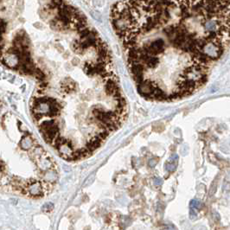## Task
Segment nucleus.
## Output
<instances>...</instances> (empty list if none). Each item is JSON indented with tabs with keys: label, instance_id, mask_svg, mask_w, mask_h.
<instances>
[{
	"label": "nucleus",
	"instance_id": "obj_11",
	"mask_svg": "<svg viewBox=\"0 0 230 230\" xmlns=\"http://www.w3.org/2000/svg\"><path fill=\"white\" fill-rule=\"evenodd\" d=\"M190 209L192 210H195V209H200L201 207V201L199 200H192L190 203Z\"/></svg>",
	"mask_w": 230,
	"mask_h": 230
},
{
	"label": "nucleus",
	"instance_id": "obj_12",
	"mask_svg": "<svg viewBox=\"0 0 230 230\" xmlns=\"http://www.w3.org/2000/svg\"><path fill=\"white\" fill-rule=\"evenodd\" d=\"M171 163H166V165H165V169L167 170L168 171H174L175 170H176V168H177V163H173L172 160H171Z\"/></svg>",
	"mask_w": 230,
	"mask_h": 230
},
{
	"label": "nucleus",
	"instance_id": "obj_17",
	"mask_svg": "<svg viewBox=\"0 0 230 230\" xmlns=\"http://www.w3.org/2000/svg\"><path fill=\"white\" fill-rule=\"evenodd\" d=\"M190 219H195V218H197V213L195 212V210H192V209H190Z\"/></svg>",
	"mask_w": 230,
	"mask_h": 230
},
{
	"label": "nucleus",
	"instance_id": "obj_9",
	"mask_svg": "<svg viewBox=\"0 0 230 230\" xmlns=\"http://www.w3.org/2000/svg\"><path fill=\"white\" fill-rule=\"evenodd\" d=\"M67 142V139H64V138H62V137H60V136H59L57 139L54 140V142L52 143V145L58 151L59 149L61 148L63 145H64V144H66Z\"/></svg>",
	"mask_w": 230,
	"mask_h": 230
},
{
	"label": "nucleus",
	"instance_id": "obj_7",
	"mask_svg": "<svg viewBox=\"0 0 230 230\" xmlns=\"http://www.w3.org/2000/svg\"><path fill=\"white\" fill-rule=\"evenodd\" d=\"M20 146L23 150L29 151L34 147V140L30 136H24L20 141Z\"/></svg>",
	"mask_w": 230,
	"mask_h": 230
},
{
	"label": "nucleus",
	"instance_id": "obj_10",
	"mask_svg": "<svg viewBox=\"0 0 230 230\" xmlns=\"http://www.w3.org/2000/svg\"><path fill=\"white\" fill-rule=\"evenodd\" d=\"M34 75L38 79L39 81H40V82H46V76H45V75L43 74V71H42L40 68H38V67H36L35 73H34Z\"/></svg>",
	"mask_w": 230,
	"mask_h": 230
},
{
	"label": "nucleus",
	"instance_id": "obj_13",
	"mask_svg": "<svg viewBox=\"0 0 230 230\" xmlns=\"http://www.w3.org/2000/svg\"><path fill=\"white\" fill-rule=\"evenodd\" d=\"M33 118H34V120H36L37 123H39L40 122V120H42L45 117V115H43L42 114V113H34V114H33Z\"/></svg>",
	"mask_w": 230,
	"mask_h": 230
},
{
	"label": "nucleus",
	"instance_id": "obj_3",
	"mask_svg": "<svg viewBox=\"0 0 230 230\" xmlns=\"http://www.w3.org/2000/svg\"><path fill=\"white\" fill-rule=\"evenodd\" d=\"M157 86L158 85L154 82H151V80H144L143 83L138 85V91L144 98L151 100Z\"/></svg>",
	"mask_w": 230,
	"mask_h": 230
},
{
	"label": "nucleus",
	"instance_id": "obj_5",
	"mask_svg": "<svg viewBox=\"0 0 230 230\" xmlns=\"http://www.w3.org/2000/svg\"><path fill=\"white\" fill-rule=\"evenodd\" d=\"M105 92L107 95H113L114 96L118 94H120L121 92L120 90V87L118 86L117 82H114L113 80L109 79L105 86Z\"/></svg>",
	"mask_w": 230,
	"mask_h": 230
},
{
	"label": "nucleus",
	"instance_id": "obj_16",
	"mask_svg": "<svg viewBox=\"0 0 230 230\" xmlns=\"http://www.w3.org/2000/svg\"><path fill=\"white\" fill-rule=\"evenodd\" d=\"M5 28H6V23H5V21L2 19L1 20V33H2V36H3V34L5 33Z\"/></svg>",
	"mask_w": 230,
	"mask_h": 230
},
{
	"label": "nucleus",
	"instance_id": "obj_15",
	"mask_svg": "<svg viewBox=\"0 0 230 230\" xmlns=\"http://www.w3.org/2000/svg\"><path fill=\"white\" fill-rule=\"evenodd\" d=\"M162 183H163V180H162L161 178H156L154 179V184H155L156 186H160Z\"/></svg>",
	"mask_w": 230,
	"mask_h": 230
},
{
	"label": "nucleus",
	"instance_id": "obj_14",
	"mask_svg": "<svg viewBox=\"0 0 230 230\" xmlns=\"http://www.w3.org/2000/svg\"><path fill=\"white\" fill-rule=\"evenodd\" d=\"M53 209H54V205L51 202H48L43 207V210L45 211V212H49V211L52 210Z\"/></svg>",
	"mask_w": 230,
	"mask_h": 230
},
{
	"label": "nucleus",
	"instance_id": "obj_18",
	"mask_svg": "<svg viewBox=\"0 0 230 230\" xmlns=\"http://www.w3.org/2000/svg\"><path fill=\"white\" fill-rule=\"evenodd\" d=\"M72 64L75 66H78L80 64V60L78 58H74L72 61Z\"/></svg>",
	"mask_w": 230,
	"mask_h": 230
},
{
	"label": "nucleus",
	"instance_id": "obj_1",
	"mask_svg": "<svg viewBox=\"0 0 230 230\" xmlns=\"http://www.w3.org/2000/svg\"><path fill=\"white\" fill-rule=\"evenodd\" d=\"M24 193L29 195V197H43L46 192L44 190L43 182L36 180H31L27 182V184L24 188Z\"/></svg>",
	"mask_w": 230,
	"mask_h": 230
},
{
	"label": "nucleus",
	"instance_id": "obj_19",
	"mask_svg": "<svg viewBox=\"0 0 230 230\" xmlns=\"http://www.w3.org/2000/svg\"><path fill=\"white\" fill-rule=\"evenodd\" d=\"M196 230H206V228H204V227H201V226H199V227H197Z\"/></svg>",
	"mask_w": 230,
	"mask_h": 230
},
{
	"label": "nucleus",
	"instance_id": "obj_2",
	"mask_svg": "<svg viewBox=\"0 0 230 230\" xmlns=\"http://www.w3.org/2000/svg\"><path fill=\"white\" fill-rule=\"evenodd\" d=\"M143 48L146 54L156 56L157 55L163 54L165 51V43L163 39H158L152 43L145 44Z\"/></svg>",
	"mask_w": 230,
	"mask_h": 230
},
{
	"label": "nucleus",
	"instance_id": "obj_6",
	"mask_svg": "<svg viewBox=\"0 0 230 230\" xmlns=\"http://www.w3.org/2000/svg\"><path fill=\"white\" fill-rule=\"evenodd\" d=\"M75 82L70 78H65L61 83V87L63 93L65 94H71L75 90Z\"/></svg>",
	"mask_w": 230,
	"mask_h": 230
},
{
	"label": "nucleus",
	"instance_id": "obj_8",
	"mask_svg": "<svg viewBox=\"0 0 230 230\" xmlns=\"http://www.w3.org/2000/svg\"><path fill=\"white\" fill-rule=\"evenodd\" d=\"M83 71L85 72L86 75L93 76L94 75L96 74V68L95 65L93 63H85V64L83 65Z\"/></svg>",
	"mask_w": 230,
	"mask_h": 230
},
{
	"label": "nucleus",
	"instance_id": "obj_4",
	"mask_svg": "<svg viewBox=\"0 0 230 230\" xmlns=\"http://www.w3.org/2000/svg\"><path fill=\"white\" fill-rule=\"evenodd\" d=\"M47 105H48V112L46 116L54 118L60 115L61 110H62V105H60V103L56 99H54L52 97H48Z\"/></svg>",
	"mask_w": 230,
	"mask_h": 230
}]
</instances>
